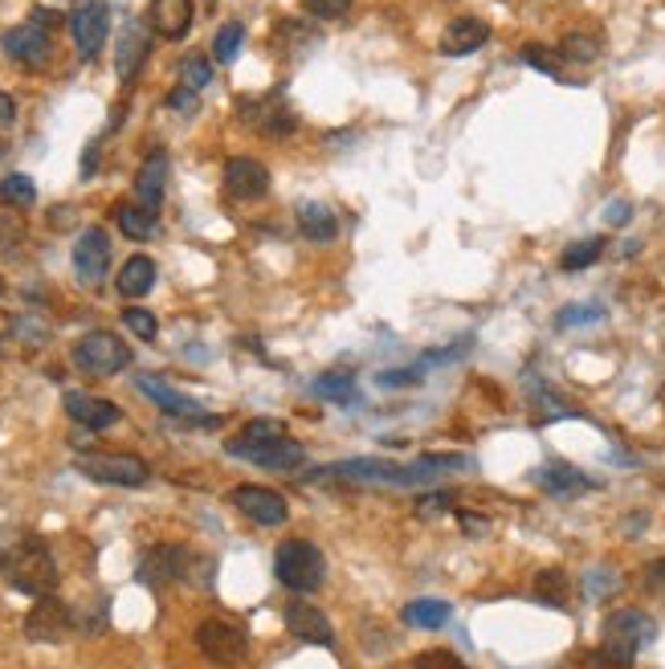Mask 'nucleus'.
<instances>
[{
    "mask_svg": "<svg viewBox=\"0 0 665 669\" xmlns=\"http://www.w3.org/2000/svg\"><path fill=\"white\" fill-rule=\"evenodd\" d=\"M0 576L4 584L25 592V596H54L58 588V564L49 543L30 527H4L0 531Z\"/></svg>",
    "mask_w": 665,
    "mask_h": 669,
    "instance_id": "1",
    "label": "nucleus"
},
{
    "mask_svg": "<svg viewBox=\"0 0 665 669\" xmlns=\"http://www.w3.org/2000/svg\"><path fill=\"white\" fill-rule=\"evenodd\" d=\"M225 449H229L233 457H246V461H253V466H261V470L270 473H290L306 461L303 445L294 442V437H286V425H278L270 416L249 421V425L241 428V437H229V442H225Z\"/></svg>",
    "mask_w": 665,
    "mask_h": 669,
    "instance_id": "2",
    "label": "nucleus"
},
{
    "mask_svg": "<svg viewBox=\"0 0 665 669\" xmlns=\"http://www.w3.org/2000/svg\"><path fill=\"white\" fill-rule=\"evenodd\" d=\"M657 637V621L650 613H641V609H621V613H612L605 621V645L588 654V669H629L633 666V657L653 645Z\"/></svg>",
    "mask_w": 665,
    "mask_h": 669,
    "instance_id": "3",
    "label": "nucleus"
},
{
    "mask_svg": "<svg viewBox=\"0 0 665 669\" xmlns=\"http://www.w3.org/2000/svg\"><path fill=\"white\" fill-rule=\"evenodd\" d=\"M274 576L290 592H315V588H323V580H327V559H323V551H318L315 543L286 539L278 543L274 551Z\"/></svg>",
    "mask_w": 665,
    "mask_h": 669,
    "instance_id": "4",
    "label": "nucleus"
},
{
    "mask_svg": "<svg viewBox=\"0 0 665 669\" xmlns=\"http://www.w3.org/2000/svg\"><path fill=\"white\" fill-rule=\"evenodd\" d=\"M196 649H201L213 666H241L249 654V637L246 628H237L233 621H221V616H208V621H201L196 625Z\"/></svg>",
    "mask_w": 665,
    "mask_h": 669,
    "instance_id": "5",
    "label": "nucleus"
},
{
    "mask_svg": "<svg viewBox=\"0 0 665 669\" xmlns=\"http://www.w3.org/2000/svg\"><path fill=\"white\" fill-rule=\"evenodd\" d=\"M192 551L184 543H156V547H147L144 556H139V568H135V580L144 588H172L176 580H184L189 576V564Z\"/></svg>",
    "mask_w": 665,
    "mask_h": 669,
    "instance_id": "6",
    "label": "nucleus"
},
{
    "mask_svg": "<svg viewBox=\"0 0 665 669\" xmlns=\"http://www.w3.org/2000/svg\"><path fill=\"white\" fill-rule=\"evenodd\" d=\"M74 364L90 376H119L123 368H131V347L111 331H90L74 347Z\"/></svg>",
    "mask_w": 665,
    "mask_h": 669,
    "instance_id": "7",
    "label": "nucleus"
},
{
    "mask_svg": "<svg viewBox=\"0 0 665 669\" xmlns=\"http://www.w3.org/2000/svg\"><path fill=\"white\" fill-rule=\"evenodd\" d=\"M78 473L102 486H144L151 478L144 457L135 454H82L78 457Z\"/></svg>",
    "mask_w": 665,
    "mask_h": 669,
    "instance_id": "8",
    "label": "nucleus"
},
{
    "mask_svg": "<svg viewBox=\"0 0 665 669\" xmlns=\"http://www.w3.org/2000/svg\"><path fill=\"white\" fill-rule=\"evenodd\" d=\"M70 33H74V49L78 57L94 62L111 33V13H106V0H78V9L70 16Z\"/></svg>",
    "mask_w": 665,
    "mask_h": 669,
    "instance_id": "9",
    "label": "nucleus"
},
{
    "mask_svg": "<svg viewBox=\"0 0 665 669\" xmlns=\"http://www.w3.org/2000/svg\"><path fill=\"white\" fill-rule=\"evenodd\" d=\"M139 392L156 400V404H159V409H164L168 416H180V421H192V425H204V428H217V425H221V416L204 413L196 400L184 397V392H176L172 384H164L159 376H139Z\"/></svg>",
    "mask_w": 665,
    "mask_h": 669,
    "instance_id": "10",
    "label": "nucleus"
},
{
    "mask_svg": "<svg viewBox=\"0 0 665 669\" xmlns=\"http://www.w3.org/2000/svg\"><path fill=\"white\" fill-rule=\"evenodd\" d=\"M229 502L246 514V519H253L258 527H282L290 514L286 499H282L278 490H270V486H237L229 494Z\"/></svg>",
    "mask_w": 665,
    "mask_h": 669,
    "instance_id": "11",
    "label": "nucleus"
},
{
    "mask_svg": "<svg viewBox=\"0 0 665 669\" xmlns=\"http://www.w3.org/2000/svg\"><path fill=\"white\" fill-rule=\"evenodd\" d=\"M4 54L13 57V62H21V66H30V70H42L45 62H49V54H54V33L25 21V25L4 33Z\"/></svg>",
    "mask_w": 665,
    "mask_h": 669,
    "instance_id": "12",
    "label": "nucleus"
},
{
    "mask_svg": "<svg viewBox=\"0 0 665 669\" xmlns=\"http://www.w3.org/2000/svg\"><path fill=\"white\" fill-rule=\"evenodd\" d=\"M70 628H74V613L58 596H42L30 609V616H25V637H30V642L54 645V642H61Z\"/></svg>",
    "mask_w": 665,
    "mask_h": 669,
    "instance_id": "13",
    "label": "nucleus"
},
{
    "mask_svg": "<svg viewBox=\"0 0 665 669\" xmlns=\"http://www.w3.org/2000/svg\"><path fill=\"white\" fill-rule=\"evenodd\" d=\"M106 270H111V237L102 228H87L74 245V274H78V282L99 286Z\"/></svg>",
    "mask_w": 665,
    "mask_h": 669,
    "instance_id": "14",
    "label": "nucleus"
},
{
    "mask_svg": "<svg viewBox=\"0 0 665 669\" xmlns=\"http://www.w3.org/2000/svg\"><path fill=\"white\" fill-rule=\"evenodd\" d=\"M225 188L233 200H261L270 192V171L253 156H233L225 159Z\"/></svg>",
    "mask_w": 665,
    "mask_h": 669,
    "instance_id": "15",
    "label": "nucleus"
},
{
    "mask_svg": "<svg viewBox=\"0 0 665 669\" xmlns=\"http://www.w3.org/2000/svg\"><path fill=\"white\" fill-rule=\"evenodd\" d=\"M147 49H151V25L144 21H131L123 33H119V49H115V70L123 82H135V74L144 70Z\"/></svg>",
    "mask_w": 665,
    "mask_h": 669,
    "instance_id": "16",
    "label": "nucleus"
},
{
    "mask_svg": "<svg viewBox=\"0 0 665 669\" xmlns=\"http://www.w3.org/2000/svg\"><path fill=\"white\" fill-rule=\"evenodd\" d=\"M286 628L306 645H335V628L327 613H318L315 604L306 600H290L286 604Z\"/></svg>",
    "mask_w": 665,
    "mask_h": 669,
    "instance_id": "17",
    "label": "nucleus"
},
{
    "mask_svg": "<svg viewBox=\"0 0 665 669\" xmlns=\"http://www.w3.org/2000/svg\"><path fill=\"white\" fill-rule=\"evenodd\" d=\"M531 482L543 486L551 499H576L584 490H596V478L588 473H579L576 466H564V461H548V466H539L531 473Z\"/></svg>",
    "mask_w": 665,
    "mask_h": 669,
    "instance_id": "18",
    "label": "nucleus"
},
{
    "mask_svg": "<svg viewBox=\"0 0 665 669\" xmlns=\"http://www.w3.org/2000/svg\"><path fill=\"white\" fill-rule=\"evenodd\" d=\"M486 42H491V25H486V21H477V16H458V21H449L446 25L437 49L446 57H465V54H477Z\"/></svg>",
    "mask_w": 665,
    "mask_h": 669,
    "instance_id": "19",
    "label": "nucleus"
},
{
    "mask_svg": "<svg viewBox=\"0 0 665 669\" xmlns=\"http://www.w3.org/2000/svg\"><path fill=\"white\" fill-rule=\"evenodd\" d=\"M147 25L159 33L164 42H180L192 29V0H151L147 9Z\"/></svg>",
    "mask_w": 665,
    "mask_h": 669,
    "instance_id": "20",
    "label": "nucleus"
},
{
    "mask_svg": "<svg viewBox=\"0 0 665 669\" xmlns=\"http://www.w3.org/2000/svg\"><path fill=\"white\" fill-rule=\"evenodd\" d=\"M66 413H70L74 425L82 428H111L119 421V404L102 397H90V392H66Z\"/></svg>",
    "mask_w": 665,
    "mask_h": 669,
    "instance_id": "21",
    "label": "nucleus"
},
{
    "mask_svg": "<svg viewBox=\"0 0 665 669\" xmlns=\"http://www.w3.org/2000/svg\"><path fill=\"white\" fill-rule=\"evenodd\" d=\"M237 107H241L237 114L249 119V123H258L270 140H286V135H294V127H298V119H294L290 107H261V102H253V99H241Z\"/></svg>",
    "mask_w": 665,
    "mask_h": 669,
    "instance_id": "22",
    "label": "nucleus"
},
{
    "mask_svg": "<svg viewBox=\"0 0 665 669\" xmlns=\"http://www.w3.org/2000/svg\"><path fill=\"white\" fill-rule=\"evenodd\" d=\"M164 185H168V156H164V152H151V156L144 159L139 176H135V197H139V204L156 213L159 200H164Z\"/></svg>",
    "mask_w": 665,
    "mask_h": 669,
    "instance_id": "23",
    "label": "nucleus"
},
{
    "mask_svg": "<svg viewBox=\"0 0 665 669\" xmlns=\"http://www.w3.org/2000/svg\"><path fill=\"white\" fill-rule=\"evenodd\" d=\"M298 233H303L306 242L327 245L339 237V221H335V213L323 200H303V204H298Z\"/></svg>",
    "mask_w": 665,
    "mask_h": 669,
    "instance_id": "24",
    "label": "nucleus"
},
{
    "mask_svg": "<svg viewBox=\"0 0 665 669\" xmlns=\"http://www.w3.org/2000/svg\"><path fill=\"white\" fill-rule=\"evenodd\" d=\"M115 286H119V294H123V299H144L147 290L156 286V261L144 257V254L127 257V261H123V270H119V278H115Z\"/></svg>",
    "mask_w": 665,
    "mask_h": 669,
    "instance_id": "25",
    "label": "nucleus"
},
{
    "mask_svg": "<svg viewBox=\"0 0 665 669\" xmlns=\"http://www.w3.org/2000/svg\"><path fill=\"white\" fill-rule=\"evenodd\" d=\"M115 221L123 228V237H131V242H151L156 237V213L144 209V204H119Z\"/></svg>",
    "mask_w": 665,
    "mask_h": 669,
    "instance_id": "26",
    "label": "nucleus"
},
{
    "mask_svg": "<svg viewBox=\"0 0 665 669\" xmlns=\"http://www.w3.org/2000/svg\"><path fill=\"white\" fill-rule=\"evenodd\" d=\"M311 392L323 400H335V404H348V400H356V376L351 371H323L311 380Z\"/></svg>",
    "mask_w": 665,
    "mask_h": 669,
    "instance_id": "27",
    "label": "nucleus"
},
{
    "mask_svg": "<svg viewBox=\"0 0 665 669\" xmlns=\"http://www.w3.org/2000/svg\"><path fill=\"white\" fill-rule=\"evenodd\" d=\"M453 616V609H449L446 600H433V596H425V600H413L405 609V625L413 628H441Z\"/></svg>",
    "mask_w": 665,
    "mask_h": 669,
    "instance_id": "28",
    "label": "nucleus"
},
{
    "mask_svg": "<svg viewBox=\"0 0 665 669\" xmlns=\"http://www.w3.org/2000/svg\"><path fill=\"white\" fill-rule=\"evenodd\" d=\"M600 254H605V237H584V242L567 245V249H564V257H560V270H564V274L588 270L593 261H600Z\"/></svg>",
    "mask_w": 665,
    "mask_h": 669,
    "instance_id": "29",
    "label": "nucleus"
},
{
    "mask_svg": "<svg viewBox=\"0 0 665 669\" xmlns=\"http://www.w3.org/2000/svg\"><path fill=\"white\" fill-rule=\"evenodd\" d=\"M0 200H4L9 209H30L33 200H37V185H33L30 176L13 171V176H4V180H0Z\"/></svg>",
    "mask_w": 665,
    "mask_h": 669,
    "instance_id": "30",
    "label": "nucleus"
},
{
    "mask_svg": "<svg viewBox=\"0 0 665 669\" xmlns=\"http://www.w3.org/2000/svg\"><path fill=\"white\" fill-rule=\"evenodd\" d=\"M536 596L551 609H564L567 604V576L560 568H548L536 576Z\"/></svg>",
    "mask_w": 665,
    "mask_h": 669,
    "instance_id": "31",
    "label": "nucleus"
},
{
    "mask_svg": "<svg viewBox=\"0 0 665 669\" xmlns=\"http://www.w3.org/2000/svg\"><path fill=\"white\" fill-rule=\"evenodd\" d=\"M560 57L576 62V66H588V62L600 57V42H596L593 33H567L564 42H560Z\"/></svg>",
    "mask_w": 665,
    "mask_h": 669,
    "instance_id": "32",
    "label": "nucleus"
},
{
    "mask_svg": "<svg viewBox=\"0 0 665 669\" xmlns=\"http://www.w3.org/2000/svg\"><path fill=\"white\" fill-rule=\"evenodd\" d=\"M241 42H246V25H241V21L221 25L217 37H213V57H217V62H233V57L241 54Z\"/></svg>",
    "mask_w": 665,
    "mask_h": 669,
    "instance_id": "33",
    "label": "nucleus"
},
{
    "mask_svg": "<svg viewBox=\"0 0 665 669\" xmlns=\"http://www.w3.org/2000/svg\"><path fill=\"white\" fill-rule=\"evenodd\" d=\"M213 82V62L204 54H189L180 62V86H189V90H204V86Z\"/></svg>",
    "mask_w": 665,
    "mask_h": 669,
    "instance_id": "34",
    "label": "nucleus"
},
{
    "mask_svg": "<svg viewBox=\"0 0 665 669\" xmlns=\"http://www.w3.org/2000/svg\"><path fill=\"white\" fill-rule=\"evenodd\" d=\"M123 327L131 331V335H139V339H156L159 335V323H156V314L151 311H144V306H127V311H123Z\"/></svg>",
    "mask_w": 665,
    "mask_h": 669,
    "instance_id": "35",
    "label": "nucleus"
},
{
    "mask_svg": "<svg viewBox=\"0 0 665 669\" xmlns=\"http://www.w3.org/2000/svg\"><path fill=\"white\" fill-rule=\"evenodd\" d=\"M522 62L536 66L539 74H560V62H564V57H560V49H548V45H527V49H522Z\"/></svg>",
    "mask_w": 665,
    "mask_h": 669,
    "instance_id": "36",
    "label": "nucleus"
},
{
    "mask_svg": "<svg viewBox=\"0 0 665 669\" xmlns=\"http://www.w3.org/2000/svg\"><path fill=\"white\" fill-rule=\"evenodd\" d=\"M605 319V306H567V311L555 314V327H584V323H600Z\"/></svg>",
    "mask_w": 665,
    "mask_h": 669,
    "instance_id": "37",
    "label": "nucleus"
},
{
    "mask_svg": "<svg viewBox=\"0 0 665 669\" xmlns=\"http://www.w3.org/2000/svg\"><path fill=\"white\" fill-rule=\"evenodd\" d=\"M617 571H608V568H593L588 571V580H584V592H588V600H605L608 592H617Z\"/></svg>",
    "mask_w": 665,
    "mask_h": 669,
    "instance_id": "38",
    "label": "nucleus"
},
{
    "mask_svg": "<svg viewBox=\"0 0 665 669\" xmlns=\"http://www.w3.org/2000/svg\"><path fill=\"white\" fill-rule=\"evenodd\" d=\"M306 13L318 16V21H339V16L351 13V0H303Z\"/></svg>",
    "mask_w": 665,
    "mask_h": 669,
    "instance_id": "39",
    "label": "nucleus"
},
{
    "mask_svg": "<svg viewBox=\"0 0 665 669\" xmlns=\"http://www.w3.org/2000/svg\"><path fill=\"white\" fill-rule=\"evenodd\" d=\"M446 511H453V494H449V490H433V494L417 499V519H433V514H446Z\"/></svg>",
    "mask_w": 665,
    "mask_h": 669,
    "instance_id": "40",
    "label": "nucleus"
},
{
    "mask_svg": "<svg viewBox=\"0 0 665 669\" xmlns=\"http://www.w3.org/2000/svg\"><path fill=\"white\" fill-rule=\"evenodd\" d=\"M417 669H470V666L458 654H449V649H433V654L417 657Z\"/></svg>",
    "mask_w": 665,
    "mask_h": 669,
    "instance_id": "41",
    "label": "nucleus"
},
{
    "mask_svg": "<svg viewBox=\"0 0 665 669\" xmlns=\"http://www.w3.org/2000/svg\"><path fill=\"white\" fill-rule=\"evenodd\" d=\"M420 376H425V371H420V368L380 371V376H376V384H380V388H408V384H420Z\"/></svg>",
    "mask_w": 665,
    "mask_h": 669,
    "instance_id": "42",
    "label": "nucleus"
},
{
    "mask_svg": "<svg viewBox=\"0 0 665 669\" xmlns=\"http://www.w3.org/2000/svg\"><path fill=\"white\" fill-rule=\"evenodd\" d=\"M458 523H462V531L470 539H477V535L491 531V519H486V514H474V511H458Z\"/></svg>",
    "mask_w": 665,
    "mask_h": 669,
    "instance_id": "43",
    "label": "nucleus"
},
{
    "mask_svg": "<svg viewBox=\"0 0 665 669\" xmlns=\"http://www.w3.org/2000/svg\"><path fill=\"white\" fill-rule=\"evenodd\" d=\"M645 588H650L653 596H665V556L653 559L650 568H645Z\"/></svg>",
    "mask_w": 665,
    "mask_h": 669,
    "instance_id": "44",
    "label": "nucleus"
},
{
    "mask_svg": "<svg viewBox=\"0 0 665 669\" xmlns=\"http://www.w3.org/2000/svg\"><path fill=\"white\" fill-rule=\"evenodd\" d=\"M168 107H172V111H196V90H189V86H176L172 94H168Z\"/></svg>",
    "mask_w": 665,
    "mask_h": 669,
    "instance_id": "45",
    "label": "nucleus"
},
{
    "mask_svg": "<svg viewBox=\"0 0 665 669\" xmlns=\"http://www.w3.org/2000/svg\"><path fill=\"white\" fill-rule=\"evenodd\" d=\"M30 21H33V25H42V29H49V33H54V29L61 25V13H58V9H49V4H37V9L30 13Z\"/></svg>",
    "mask_w": 665,
    "mask_h": 669,
    "instance_id": "46",
    "label": "nucleus"
},
{
    "mask_svg": "<svg viewBox=\"0 0 665 669\" xmlns=\"http://www.w3.org/2000/svg\"><path fill=\"white\" fill-rule=\"evenodd\" d=\"M13 123H16V102L13 94L0 90V127H13Z\"/></svg>",
    "mask_w": 665,
    "mask_h": 669,
    "instance_id": "47",
    "label": "nucleus"
},
{
    "mask_svg": "<svg viewBox=\"0 0 665 669\" xmlns=\"http://www.w3.org/2000/svg\"><path fill=\"white\" fill-rule=\"evenodd\" d=\"M629 216H633V209H629L624 200H612V209H608V213H605V221H608V225H624Z\"/></svg>",
    "mask_w": 665,
    "mask_h": 669,
    "instance_id": "48",
    "label": "nucleus"
},
{
    "mask_svg": "<svg viewBox=\"0 0 665 669\" xmlns=\"http://www.w3.org/2000/svg\"><path fill=\"white\" fill-rule=\"evenodd\" d=\"M94 168H99V143H90L87 156H82V176H94Z\"/></svg>",
    "mask_w": 665,
    "mask_h": 669,
    "instance_id": "49",
    "label": "nucleus"
},
{
    "mask_svg": "<svg viewBox=\"0 0 665 669\" xmlns=\"http://www.w3.org/2000/svg\"><path fill=\"white\" fill-rule=\"evenodd\" d=\"M0 294H4V278H0Z\"/></svg>",
    "mask_w": 665,
    "mask_h": 669,
    "instance_id": "50",
    "label": "nucleus"
},
{
    "mask_svg": "<svg viewBox=\"0 0 665 669\" xmlns=\"http://www.w3.org/2000/svg\"><path fill=\"white\" fill-rule=\"evenodd\" d=\"M662 400H665V384H662Z\"/></svg>",
    "mask_w": 665,
    "mask_h": 669,
    "instance_id": "51",
    "label": "nucleus"
}]
</instances>
